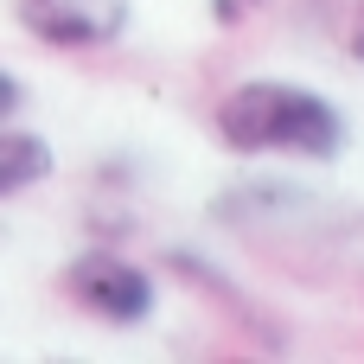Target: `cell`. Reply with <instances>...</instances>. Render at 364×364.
Segmentation results:
<instances>
[{"label": "cell", "instance_id": "obj_5", "mask_svg": "<svg viewBox=\"0 0 364 364\" xmlns=\"http://www.w3.org/2000/svg\"><path fill=\"white\" fill-rule=\"evenodd\" d=\"M256 6H262V0H211V19H218V26H243Z\"/></svg>", "mask_w": 364, "mask_h": 364}, {"label": "cell", "instance_id": "obj_3", "mask_svg": "<svg viewBox=\"0 0 364 364\" xmlns=\"http://www.w3.org/2000/svg\"><path fill=\"white\" fill-rule=\"evenodd\" d=\"M13 19L58 51H90V45H115L134 19L128 0H13Z\"/></svg>", "mask_w": 364, "mask_h": 364}, {"label": "cell", "instance_id": "obj_2", "mask_svg": "<svg viewBox=\"0 0 364 364\" xmlns=\"http://www.w3.org/2000/svg\"><path fill=\"white\" fill-rule=\"evenodd\" d=\"M64 294L102 326H147L154 320V275L115 250H83L64 269Z\"/></svg>", "mask_w": 364, "mask_h": 364}, {"label": "cell", "instance_id": "obj_6", "mask_svg": "<svg viewBox=\"0 0 364 364\" xmlns=\"http://www.w3.org/2000/svg\"><path fill=\"white\" fill-rule=\"evenodd\" d=\"M19 102H26V90H19V83L0 70V122H13V109H19Z\"/></svg>", "mask_w": 364, "mask_h": 364}, {"label": "cell", "instance_id": "obj_1", "mask_svg": "<svg viewBox=\"0 0 364 364\" xmlns=\"http://www.w3.org/2000/svg\"><path fill=\"white\" fill-rule=\"evenodd\" d=\"M211 134L230 154H294V160H339L346 154L339 102H326L320 90H301V83H275V77L237 83L218 102Z\"/></svg>", "mask_w": 364, "mask_h": 364}, {"label": "cell", "instance_id": "obj_4", "mask_svg": "<svg viewBox=\"0 0 364 364\" xmlns=\"http://www.w3.org/2000/svg\"><path fill=\"white\" fill-rule=\"evenodd\" d=\"M51 179V147L32 128H0V198H19Z\"/></svg>", "mask_w": 364, "mask_h": 364}, {"label": "cell", "instance_id": "obj_7", "mask_svg": "<svg viewBox=\"0 0 364 364\" xmlns=\"http://www.w3.org/2000/svg\"><path fill=\"white\" fill-rule=\"evenodd\" d=\"M352 58H358V64H364V6H358V13H352Z\"/></svg>", "mask_w": 364, "mask_h": 364}]
</instances>
